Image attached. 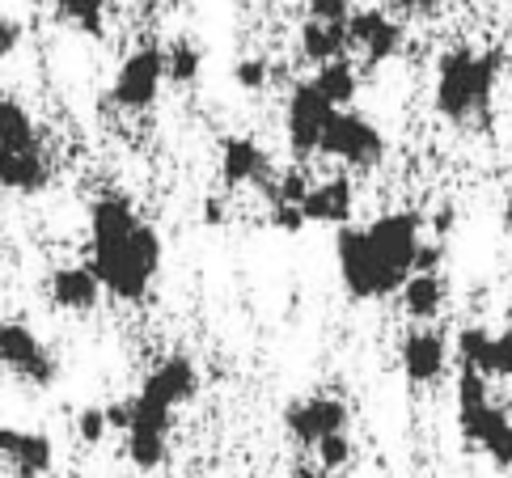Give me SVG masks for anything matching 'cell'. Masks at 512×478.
<instances>
[{
  "instance_id": "obj_1",
  "label": "cell",
  "mask_w": 512,
  "mask_h": 478,
  "mask_svg": "<svg viewBox=\"0 0 512 478\" xmlns=\"http://www.w3.org/2000/svg\"><path fill=\"white\" fill-rule=\"evenodd\" d=\"M424 246V216L411 208H390L364 225H339L335 267L352 301H390L415 271Z\"/></svg>"
},
{
  "instance_id": "obj_2",
  "label": "cell",
  "mask_w": 512,
  "mask_h": 478,
  "mask_svg": "<svg viewBox=\"0 0 512 478\" xmlns=\"http://www.w3.org/2000/svg\"><path fill=\"white\" fill-rule=\"evenodd\" d=\"M161 233L136 212L132 199L98 195L89 204V267L106 297L119 305H144L161 275Z\"/></svg>"
},
{
  "instance_id": "obj_3",
  "label": "cell",
  "mask_w": 512,
  "mask_h": 478,
  "mask_svg": "<svg viewBox=\"0 0 512 478\" xmlns=\"http://www.w3.org/2000/svg\"><path fill=\"white\" fill-rule=\"evenodd\" d=\"M500 85V55L474 51V47H449L436 60L432 77V106L436 115L453 127H474L487 119L491 98Z\"/></svg>"
},
{
  "instance_id": "obj_4",
  "label": "cell",
  "mask_w": 512,
  "mask_h": 478,
  "mask_svg": "<svg viewBox=\"0 0 512 478\" xmlns=\"http://www.w3.org/2000/svg\"><path fill=\"white\" fill-rule=\"evenodd\" d=\"M479 369L457 364V428L474 449H483L500 470H512V415L491 402V390Z\"/></svg>"
},
{
  "instance_id": "obj_5",
  "label": "cell",
  "mask_w": 512,
  "mask_h": 478,
  "mask_svg": "<svg viewBox=\"0 0 512 478\" xmlns=\"http://www.w3.org/2000/svg\"><path fill=\"white\" fill-rule=\"evenodd\" d=\"M318 153L347 165V170L369 174V170H377V165L386 161V136H381V127L373 119H364V115H356V110L339 106L322 127Z\"/></svg>"
},
{
  "instance_id": "obj_6",
  "label": "cell",
  "mask_w": 512,
  "mask_h": 478,
  "mask_svg": "<svg viewBox=\"0 0 512 478\" xmlns=\"http://www.w3.org/2000/svg\"><path fill=\"white\" fill-rule=\"evenodd\" d=\"M0 369L13 373L22 385H34V390H51L60 377V360L39 335H34V326L0 322Z\"/></svg>"
},
{
  "instance_id": "obj_7",
  "label": "cell",
  "mask_w": 512,
  "mask_h": 478,
  "mask_svg": "<svg viewBox=\"0 0 512 478\" xmlns=\"http://www.w3.org/2000/svg\"><path fill=\"white\" fill-rule=\"evenodd\" d=\"M161 85H166V51L144 43L123 55L111 85V102L119 110H149L161 98Z\"/></svg>"
},
{
  "instance_id": "obj_8",
  "label": "cell",
  "mask_w": 512,
  "mask_h": 478,
  "mask_svg": "<svg viewBox=\"0 0 512 478\" xmlns=\"http://www.w3.org/2000/svg\"><path fill=\"white\" fill-rule=\"evenodd\" d=\"M170 428H174V411L157 407V402H144L136 394V411H132V424L123 432V453L140 474H153L166 466L170 457Z\"/></svg>"
},
{
  "instance_id": "obj_9",
  "label": "cell",
  "mask_w": 512,
  "mask_h": 478,
  "mask_svg": "<svg viewBox=\"0 0 512 478\" xmlns=\"http://www.w3.org/2000/svg\"><path fill=\"white\" fill-rule=\"evenodd\" d=\"M339 106H331L314 81H301L292 85V94L284 102V140H288V153L305 161V157H318V140H322V127L326 119L335 115Z\"/></svg>"
},
{
  "instance_id": "obj_10",
  "label": "cell",
  "mask_w": 512,
  "mask_h": 478,
  "mask_svg": "<svg viewBox=\"0 0 512 478\" xmlns=\"http://www.w3.org/2000/svg\"><path fill=\"white\" fill-rule=\"evenodd\" d=\"M347 424H352V411H347V402L335 394L292 398L284 407V432L297 440V445H309V449H314L322 436L347 432Z\"/></svg>"
},
{
  "instance_id": "obj_11",
  "label": "cell",
  "mask_w": 512,
  "mask_h": 478,
  "mask_svg": "<svg viewBox=\"0 0 512 478\" xmlns=\"http://www.w3.org/2000/svg\"><path fill=\"white\" fill-rule=\"evenodd\" d=\"M136 394L144 402H157V407H166V411L187 407V402H195V394H199V369H195V360H187V356H161L153 369L144 373Z\"/></svg>"
},
{
  "instance_id": "obj_12",
  "label": "cell",
  "mask_w": 512,
  "mask_h": 478,
  "mask_svg": "<svg viewBox=\"0 0 512 478\" xmlns=\"http://www.w3.org/2000/svg\"><path fill=\"white\" fill-rule=\"evenodd\" d=\"M0 462L17 478H47L56 470V440L34 428H0Z\"/></svg>"
},
{
  "instance_id": "obj_13",
  "label": "cell",
  "mask_w": 512,
  "mask_h": 478,
  "mask_svg": "<svg viewBox=\"0 0 512 478\" xmlns=\"http://www.w3.org/2000/svg\"><path fill=\"white\" fill-rule=\"evenodd\" d=\"M398 360H402V373H407L411 385H436L449 373V339L432 322L415 326L411 335L402 339Z\"/></svg>"
},
{
  "instance_id": "obj_14",
  "label": "cell",
  "mask_w": 512,
  "mask_h": 478,
  "mask_svg": "<svg viewBox=\"0 0 512 478\" xmlns=\"http://www.w3.org/2000/svg\"><path fill=\"white\" fill-rule=\"evenodd\" d=\"M347 39L364 55V64H386L402 51V26L386 9H352V17H347Z\"/></svg>"
},
{
  "instance_id": "obj_15",
  "label": "cell",
  "mask_w": 512,
  "mask_h": 478,
  "mask_svg": "<svg viewBox=\"0 0 512 478\" xmlns=\"http://www.w3.org/2000/svg\"><path fill=\"white\" fill-rule=\"evenodd\" d=\"M47 297L64 314H94L106 297V288L89 263H64L47 275Z\"/></svg>"
},
{
  "instance_id": "obj_16",
  "label": "cell",
  "mask_w": 512,
  "mask_h": 478,
  "mask_svg": "<svg viewBox=\"0 0 512 478\" xmlns=\"http://www.w3.org/2000/svg\"><path fill=\"white\" fill-rule=\"evenodd\" d=\"M301 212L309 225H352V212H356V182L347 174L335 178H322L309 187V195L301 199Z\"/></svg>"
},
{
  "instance_id": "obj_17",
  "label": "cell",
  "mask_w": 512,
  "mask_h": 478,
  "mask_svg": "<svg viewBox=\"0 0 512 478\" xmlns=\"http://www.w3.org/2000/svg\"><path fill=\"white\" fill-rule=\"evenodd\" d=\"M51 187V161L43 144L34 149H0V191L13 195H43Z\"/></svg>"
},
{
  "instance_id": "obj_18",
  "label": "cell",
  "mask_w": 512,
  "mask_h": 478,
  "mask_svg": "<svg viewBox=\"0 0 512 478\" xmlns=\"http://www.w3.org/2000/svg\"><path fill=\"white\" fill-rule=\"evenodd\" d=\"M221 178L225 187H263V182L271 178V161L267 153L259 149V140L250 136H229L221 144Z\"/></svg>"
},
{
  "instance_id": "obj_19",
  "label": "cell",
  "mask_w": 512,
  "mask_h": 478,
  "mask_svg": "<svg viewBox=\"0 0 512 478\" xmlns=\"http://www.w3.org/2000/svg\"><path fill=\"white\" fill-rule=\"evenodd\" d=\"M445 301H449V284H445L441 271H411L407 284L398 288L402 314H407L411 322H419V326H428V322L441 318Z\"/></svg>"
},
{
  "instance_id": "obj_20",
  "label": "cell",
  "mask_w": 512,
  "mask_h": 478,
  "mask_svg": "<svg viewBox=\"0 0 512 478\" xmlns=\"http://www.w3.org/2000/svg\"><path fill=\"white\" fill-rule=\"evenodd\" d=\"M297 47L309 64H331L339 55L352 51V39H347V22H318V17H309V22L297 30Z\"/></svg>"
},
{
  "instance_id": "obj_21",
  "label": "cell",
  "mask_w": 512,
  "mask_h": 478,
  "mask_svg": "<svg viewBox=\"0 0 512 478\" xmlns=\"http://www.w3.org/2000/svg\"><path fill=\"white\" fill-rule=\"evenodd\" d=\"M309 81L318 85V94L331 106H352L356 94H360V72H356V64L347 60V55H339V60H331V64H318Z\"/></svg>"
},
{
  "instance_id": "obj_22",
  "label": "cell",
  "mask_w": 512,
  "mask_h": 478,
  "mask_svg": "<svg viewBox=\"0 0 512 478\" xmlns=\"http://www.w3.org/2000/svg\"><path fill=\"white\" fill-rule=\"evenodd\" d=\"M39 140V127H34L30 110L17 102V98H5L0 94V149H34Z\"/></svg>"
},
{
  "instance_id": "obj_23",
  "label": "cell",
  "mask_w": 512,
  "mask_h": 478,
  "mask_svg": "<svg viewBox=\"0 0 512 478\" xmlns=\"http://www.w3.org/2000/svg\"><path fill=\"white\" fill-rule=\"evenodd\" d=\"M491 339H496V330H487V326H462L453 335L457 364H466V369H479L487 377V369H491Z\"/></svg>"
},
{
  "instance_id": "obj_24",
  "label": "cell",
  "mask_w": 512,
  "mask_h": 478,
  "mask_svg": "<svg viewBox=\"0 0 512 478\" xmlns=\"http://www.w3.org/2000/svg\"><path fill=\"white\" fill-rule=\"evenodd\" d=\"M199 72H204V51H199V43L174 39L166 47V81L170 85H195Z\"/></svg>"
},
{
  "instance_id": "obj_25",
  "label": "cell",
  "mask_w": 512,
  "mask_h": 478,
  "mask_svg": "<svg viewBox=\"0 0 512 478\" xmlns=\"http://www.w3.org/2000/svg\"><path fill=\"white\" fill-rule=\"evenodd\" d=\"M56 13L72 30L89 34V39H102L106 34V5L102 0H56Z\"/></svg>"
},
{
  "instance_id": "obj_26",
  "label": "cell",
  "mask_w": 512,
  "mask_h": 478,
  "mask_svg": "<svg viewBox=\"0 0 512 478\" xmlns=\"http://www.w3.org/2000/svg\"><path fill=\"white\" fill-rule=\"evenodd\" d=\"M72 432H77L81 445L98 449L106 436H111V415H106V407H81L77 419H72Z\"/></svg>"
},
{
  "instance_id": "obj_27",
  "label": "cell",
  "mask_w": 512,
  "mask_h": 478,
  "mask_svg": "<svg viewBox=\"0 0 512 478\" xmlns=\"http://www.w3.org/2000/svg\"><path fill=\"white\" fill-rule=\"evenodd\" d=\"M314 453H318V466L326 470V474H339V470H347L352 466V436L347 432H335V436H322L318 445H314Z\"/></svg>"
},
{
  "instance_id": "obj_28",
  "label": "cell",
  "mask_w": 512,
  "mask_h": 478,
  "mask_svg": "<svg viewBox=\"0 0 512 478\" xmlns=\"http://www.w3.org/2000/svg\"><path fill=\"white\" fill-rule=\"evenodd\" d=\"M233 81L250 89V94H259V89H267L271 81V60H263V55H246V60L233 64Z\"/></svg>"
},
{
  "instance_id": "obj_29",
  "label": "cell",
  "mask_w": 512,
  "mask_h": 478,
  "mask_svg": "<svg viewBox=\"0 0 512 478\" xmlns=\"http://www.w3.org/2000/svg\"><path fill=\"white\" fill-rule=\"evenodd\" d=\"M309 187H314V182L305 178V170H284L280 182L271 187V204H297L301 208V199L309 195Z\"/></svg>"
},
{
  "instance_id": "obj_30",
  "label": "cell",
  "mask_w": 512,
  "mask_h": 478,
  "mask_svg": "<svg viewBox=\"0 0 512 478\" xmlns=\"http://www.w3.org/2000/svg\"><path fill=\"white\" fill-rule=\"evenodd\" d=\"M487 377L512 381V326L496 330V339H491V369H487Z\"/></svg>"
},
{
  "instance_id": "obj_31",
  "label": "cell",
  "mask_w": 512,
  "mask_h": 478,
  "mask_svg": "<svg viewBox=\"0 0 512 478\" xmlns=\"http://www.w3.org/2000/svg\"><path fill=\"white\" fill-rule=\"evenodd\" d=\"M305 9L318 22H347L352 17V0H305Z\"/></svg>"
},
{
  "instance_id": "obj_32",
  "label": "cell",
  "mask_w": 512,
  "mask_h": 478,
  "mask_svg": "<svg viewBox=\"0 0 512 478\" xmlns=\"http://www.w3.org/2000/svg\"><path fill=\"white\" fill-rule=\"evenodd\" d=\"M271 225H276L280 233H301L309 220H305V212L297 204H271Z\"/></svg>"
},
{
  "instance_id": "obj_33",
  "label": "cell",
  "mask_w": 512,
  "mask_h": 478,
  "mask_svg": "<svg viewBox=\"0 0 512 478\" xmlns=\"http://www.w3.org/2000/svg\"><path fill=\"white\" fill-rule=\"evenodd\" d=\"M17 43H22V30H17V22H5V17H0V81H5L9 55L17 51Z\"/></svg>"
},
{
  "instance_id": "obj_34",
  "label": "cell",
  "mask_w": 512,
  "mask_h": 478,
  "mask_svg": "<svg viewBox=\"0 0 512 478\" xmlns=\"http://www.w3.org/2000/svg\"><path fill=\"white\" fill-rule=\"evenodd\" d=\"M394 5H398L402 13H432L436 0H394Z\"/></svg>"
},
{
  "instance_id": "obj_35",
  "label": "cell",
  "mask_w": 512,
  "mask_h": 478,
  "mask_svg": "<svg viewBox=\"0 0 512 478\" xmlns=\"http://www.w3.org/2000/svg\"><path fill=\"white\" fill-rule=\"evenodd\" d=\"M204 220H208V225H221V220H225V204H221V199H208V204H204Z\"/></svg>"
},
{
  "instance_id": "obj_36",
  "label": "cell",
  "mask_w": 512,
  "mask_h": 478,
  "mask_svg": "<svg viewBox=\"0 0 512 478\" xmlns=\"http://www.w3.org/2000/svg\"><path fill=\"white\" fill-rule=\"evenodd\" d=\"M500 225H504V233H512V195L504 199V208H500Z\"/></svg>"
},
{
  "instance_id": "obj_37",
  "label": "cell",
  "mask_w": 512,
  "mask_h": 478,
  "mask_svg": "<svg viewBox=\"0 0 512 478\" xmlns=\"http://www.w3.org/2000/svg\"><path fill=\"white\" fill-rule=\"evenodd\" d=\"M508 47H512V17H508Z\"/></svg>"
}]
</instances>
